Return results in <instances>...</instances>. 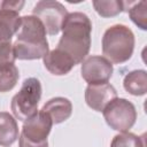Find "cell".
<instances>
[{"mask_svg":"<svg viewBox=\"0 0 147 147\" xmlns=\"http://www.w3.org/2000/svg\"><path fill=\"white\" fill-rule=\"evenodd\" d=\"M106 123L115 131L129 132L137 121V110L134 105L124 99L116 98L111 100L102 110Z\"/></svg>","mask_w":147,"mask_h":147,"instance_id":"cell-5","label":"cell"},{"mask_svg":"<svg viewBox=\"0 0 147 147\" xmlns=\"http://www.w3.org/2000/svg\"><path fill=\"white\" fill-rule=\"evenodd\" d=\"M42 111L48 114L53 124H60L67 121L72 114V103L69 99L56 96L49 99L41 108Z\"/></svg>","mask_w":147,"mask_h":147,"instance_id":"cell-11","label":"cell"},{"mask_svg":"<svg viewBox=\"0 0 147 147\" xmlns=\"http://www.w3.org/2000/svg\"><path fill=\"white\" fill-rule=\"evenodd\" d=\"M45 68L55 76H63L71 71V69L76 65L75 61L70 55L59 48H54L49 51L44 57Z\"/></svg>","mask_w":147,"mask_h":147,"instance_id":"cell-10","label":"cell"},{"mask_svg":"<svg viewBox=\"0 0 147 147\" xmlns=\"http://www.w3.org/2000/svg\"><path fill=\"white\" fill-rule=\"evenodd\" d=\"M116 98L117 91L109 83L88 85L85 90L86 105L95 111H102L105 107Z\"/></svg>","mask_w":147,"mask_h":147,"instance_id":"cell-9","label":"cell"},{"mask_svg":"<svg viewBox=\"0 0 147 147\" xmlns=\"http://www.w3.org/2000/svg\"><path fill=\"white\" fill-rule=\"evenodd\" d=\"M93 7L95 11L101 16V17H113L122 11L125 10V2L119 1V0H99V1H93Z\"/></svg>","mask_w":147,"mask_h":147,"instance_id":"cell-15","label":"cell"},{"mask_svg":"<svg viewBox=\"0 0 147 147\" xmlns=\"http://www.w3.org/2000/svg\"><path fill=\"white\" fill-rule=\"evenodd\" d=\"M18 139V125L13 115L0 111V146L9 147Z\"/></svg>","mask_w":147,"mask_h":147,"instance_id":"cell-13","label":"cell"},{"mask_svg":"<svg viewBox=\"0 0 147 147\" xmlns=\"http://www.w3.org/2000/svg\"><path fill=\"white\" fill-rule=\"evenodd\" d=\"M13 47L18 60L42 59L49 52L46 30L39 18L33 15L21 17L16 41L13 44Z\"/></svg>","mask_w":147,"mask_h":147,"instance_id":"cell-2","label":"cell"},{"mask_svg":"<svg viewBox=\"0 0 147 147\" xmlns=\"http://www.w3.org/2000/svg\"><path fill=\"white\" fill-rule=\"evenodd\" d=\"M18 14L16 10L0 8V45L10 42L13 36L18 31L21 23Z\"/></svg>","mask_w":147,"mask_h":147,"instance_id":"cell-12","label":"cell"},{"mask_svg":"<svg viewBox=\"0 0 147 147\" xmlns=\"http://www.w3.org/2000/svg\"><path fill=\"white\" fill-rule=\"evenodd\" d=\"M129 8H126L131 21L141 30L147 29V2H126Z\"/></svg>","mask_w":147,"mask_h":147,"instance_id":"cell-16","label":"cell"},{"mask_svg":"<svg viewBox=\"0 0 147 147\" xmlns=\"http://www.w3.org/2000/svg\"><path fill=\"white\" fill-rule=\"evenodd\" d=\"M24 6V1H0V8L11 9L16 11H21Z\"/></svg>","mask_w":147,"mask_h":147,"instance_id":"cell-20","label":"cell"},{"mask_svg":"<svg viewBox=\"0 0 147 147\" xmlns=\"http://www.w3.org/2000/svg\"><path fill=\"white\" fill-rule=\"evenodd\" d=\"M16 56L14 47L10 42H5L0 45V68L13 65L15 63Z\"/></svg>","mask_w":147,"mask_h":147,"instance_id":"cell-19","label":"cell"},{"mask_svg":"<svg viewBox=\"0 0 147 147\" xmlns=\"http://www.w3.org/2000/svg\"><path fill=\"white\" fill-rule=\"evenodd\" d=\"M52 126L53 122L51 117L40 109L37 111V114L23 123L20 137L31 144H42L47 141V137L51 133Z\"/></svg>","mask_w":147,"mask_h":147,"instance_id":"cell-8","label":"cell"},{"mask_svg":"<svg viewBox=\"0 0 147 147\" xmlns=\"http://www.w3.org/2000/svg\"><path fill=\"white\" fill-rule=\"evenodd\" d=\"M124 90L136 96L145 95L147 92V72L144 69L132 70L124 76Z\"/></svg>","mask_w":147,"mask_h":147,"instance_id":"cell-14","label":"cell"},{"mask_svg":"<svg viewBox=\"0 0 147 147\" xmlns=\"http://www.w3.org/2000/svg\"><path fill=\"white\" fill-rule=\"evenodd\" d=\"M80 72L83 79L88 85H96L108 83L113 76L114 68L113 63L105 56L91 55L82 62Z\"/></svg>","mask_w":147,"mask_h":147,"instance_id":"cell-7","label":"cell"},{"mask_svg":"<svg viewBox=\"0 0 147 147\" xmlns=\"http://www.w3.org/2000/svg\"><path fill=\"white\" fill-rule=\"evenodd\" d=\"M61 30L62 36L56 48L70 55L76 64L82 63L91 48L92 22L90 17L80 11L68 13Z\"/></svg>","mask_w":147,"mask_h":147,"instance_id":"cell-1","label":"cell"},{"mask_svg":"<svg viewBox=\"0 0 147 147\" xmlns=\"http://www.w3.org/2000/svg\"><path fill=\"white\" fill-rule=\"evenodd\" d=\"M110 147H145V138L131 132H122L113 138Z\"/></svg>","mask_w":147,"mask_h":147,"instance_id":"cell-18","label":"cell"},{"mask_svg":"<svg viewBox=\"0 0 147 147\" xmlns=\"http://www.w3.org/2000/svg\"><path fill=\"white\" fill-rule=\"evenodd\" d=\"M18 78L20 72L15 64L0 68V92L5 93L11 91L16 86Z\"/></svg>","mask_w":147,"mask_h":147,"instance_id":"cell-17","label":"cell"},{"mask_svg":"<svg viewBox=\"0 0 147 147\" xmlns=\"http://www.w3.org/2000/svg\"><path fill=\"white\" fill-rule=\"evenodd\" d=\"M41 92V83L38 78L29 77L24 79L20 91L13 96L10 103V108L15 118L25 122L37 114Z\"/></svg>","mask_w":147,"mask_h":147,"instance_id":"cell-4","label":"cell"},{"mask_svg":"<svg viewBox=\"0 0 147 147\" xmlns=\"http://www.w3.org/2000/svg\"><path fill=\"white\" fill-rule=\"evenodd\" d=\"M32 15L44 24L46 33L55 36L61 31L62 23L68 15L67 8L59 1L41 0L32 9Z\"/></svg>","mask_w":147,"mask_h":147,"instance_id":"cell-6","label":"cell"},{"mask_svg":"<svg viewBox=\"0 0 147 147\" xmlns=\"http://www.w3.org/2000/svg\"><path fill=\"white\" fill-rule=\"evenodd\" d=\"M136 38L130 28L124 24L109 26L102 37V53L115 64H121L132 57Z\"/></svg>","mask_w":147,"mask_h":147,"instance_id":"cell-3","label":"cell"}]
</instances>
